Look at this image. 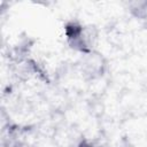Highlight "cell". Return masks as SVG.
Wrapping results in <instances>:
<instances>
[{"label":"cell","instance_id":"3957f363","mask_svg":"<svg viewBox=\"0 0 147 147\" xmlns=\"http://www.w3.org/2000/svg\"><path fill=\"white\" fill-rule=\"evenodd\" d=\"M132 14L138 18H144L147 16V1H138L131 5Z\"/></svg>","mask_w":147,"mask_h":147},{"label":"cell","instance_id":"7a4b0ae2","mask_svg":"<svg viewBox=\"0 0 147 147\" xmlns=\"http://www.w3.org/2000/svg\"><path fill=\"white\" fill-rule=\"evenodd\" d=\"M79 68L85 78L94 80L101 78L106 74L108 69V62L103 54L94 49L82 55L79 60Z\"/></svg>","mask_w":147,"mask_h":147},{"label":"cell","instance_id":"277c9868","mask_svg":"<svg viewBox=\"0 0 147 147\" xmlns=\"http://www.w3.org/2000/svg\"><path fill=\"white\" fill-rule=\"evenodd\" d=\"M78 147H96V146H95L92 141L84 139V140H82V141L78 144Z\"/></svg>","mask_w":147,"mask_h":147},{"label":"cell","instance_id":"6da1fadb","mask_svg":"<svg viewBox=\"0 0 147 147\" xmlns=\"http://www.w3.org/2000/svg\"><path fill=\"white\" fill-rule=\"evenodd\" d=\"M64 36L69 47L80 53V55L95 49L98 32L92 25H85L76 20L69 21L64 25Z\"/></svg>","mask_w":147,"mask_h":147}]
</instances>
